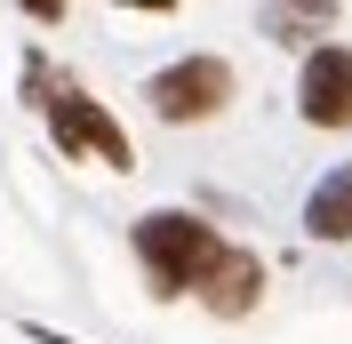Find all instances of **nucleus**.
<instances>
[{
	"mask_svg": "<svg viewBox=\"0 0 352 344\" xmlns=\"http://www.w3.org/2000/svg\"><path fill=\"white\" fill-rule=\"evenodd\" d=\"M129 240H136V264H144V280H153V297H200L208 272L224 264V248H232V240H217V224H200L192 208L136 216Z\"/></svg>",
	"mask_w": 352,
	"mask_h": 344,
	"instance_id": "nucleus-1",
	"label": "nucleus"
},
{
	"mask_svg": "<svg viewBox=\"0 0 352 344\" xmlns=\"http://www.w3.org/2000/svg\"><path fill=\"white\" fill-rule=\"evenodd\" d=\"M24 88H32V105L48 112V136L65 144V160H104V169H136V144L129 129L112 120L80 80H48L41 56H24Z\"/></svg>",
	"mask_w": 352,
	"mask_h": 344,
	"instance_id": "nucleus-2",
	"label": "nucleus"
},
{
	"mask_svg": "<svg viewBox=\"0 0 352 344\" xmlns=\"http://www.w3.org/2000/svg\"><path fill=\"white\" fill-rule=\"evenodd\" d=\"M144 105L160 112V120H217L224 105H232V65L224 56H176V65H160L153 80H144Z\"/></svg>",
	"mask_w": 352,
	"mask_h": 344,
	"instance_id": "nucleus-3",
	"label": "nucleus"
},
{
	"mask_svg": "<svg viewBox=\"0 0 352 344\" xmlns=\"http://www.w3.org/2000/svg\"><path fill=\"white\" fill-rule=\"evenodd\" d=\"M296 112L312 129H352V48L320 41L305 56V80H296Z\"/></svg>",
	"mask_w": 352,
	"mask_h": 344,
	"instance_id": "nucleus-4",
	"label": "nucleus"
},
{
	"mask_svg": "<svg viewBox=\"0 0 352 344\" xmlns=\"http://www.w3.org/2000/svg\"><path fill=\"white\" fill-rule=\"evenodd\" d=\"M256 297H264V264L248 257V248H224V264L208 272L200 304H208L217 321H241V312H256Z\"/></svg>",
	"mask_w": 352,
	"mask_h": 344,
	"instance_id": "nucleus-5",
	"label": "nucleus"
},
{
	"mask_svg": "<svg viewBox=\"0 0 352 344\" xmlns=\"http://www.w3.org/2000/svg\"><path fill=\"white\" fill-rule=\"evenodd\" d=\"M305 233H312V240H352V160L329 169V176L305 193Z\"/></svg>",
	"mask_w": 352,
	"mask_h": 344,
	"instance_id": "nucleus-6",
	"label": "nucleus"
},
{
	"mask_svg": "<svg viewBox=\"0 0 352 344\" xmlns=\"http://www.w3.org/2000/svg\"><path fill=\"white\" fill-rule=\"evenodd\" d=\"M32 336H41V344H72V336H56V328H32Z\"/></svg>",
	"mask_w": 352,
	"mask_h": 344,
	"instance_id": "nucleus-7",
	"label": "nucleus"
}]
</instances>
